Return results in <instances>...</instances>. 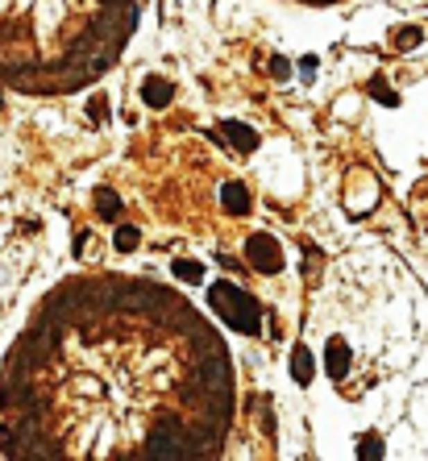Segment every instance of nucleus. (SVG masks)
I'll return each instance as SVG.
<instances>
[{
  "label": "nucleus",
  "mask_w": 428,
  "mask_h": 461,
  "mask_svg": "<svg viewBox=\"0 0 428 461\" xmlns=\"http://www.w3.org/2000/svg\"><path fill=\"white\" fill-rule=\"evenodd\" d=\"M208 304H212L216 316H221L229 329H237V333H258V329H262V308H258L241 287H233V283H216V287L208 291Z\"/></svg>",
  "instance_id": "f257e3e1"
},
{
  "label": "nucleus",
  "mask_w": 428,
  "mask_h": 461,
  "mask_svg": "<svg viewBox=\"0 0 428 461\" xmlns=\"http://www.w3.org/2000/svg\"><path fill=\"white\" fill-rule=\"evenodd\" d=\"M246 258H250V266H258L262 275H279V270H283V245H279L271 233H254V237L246 241Z\"/></svg>",
  "instance_id": "f03ea898"
},
{
  "label": "nucleus",
  "mask_w": 428,
  "mask_h": 461,
  "mask_svg": "<svg viewBox=\"0 0 428 461\" xmlns=\"http://www.w3.org/2000/svg\"><path fill=\"white\" fill-rule=\"evenodd\" d=\"M142 100H146L150 108H166V104L175 100V83L154 75V79H146V83H142Z\"/></svg>",
  "instance_id": "7ed1b4c3"
},
{
  "label": "nucleus",
  "mask_w": 428,
  "mask_h": 461,
  "mask_svg": "<svg viewBox=\"0 0 428 461\" xmlns=\"http://www.w3.org/2000/svg\"><path fill=\"white\" fill-rule=\"evenodd\" d=\"M325 370H329V379H345V370H350V345L345 341L325 345Z\"/></svg>",
  "instance_id": "20e7f679"
},
{
  "label": "nucleus",
  "mask_w": 428,
  "mask_h": 461,
  "mask_svg": "<svg viewBox=\"0 0 428 461\" xmlns=\"http://www.w3.org/2000/svg\"><path fill=\"white\" fill-rule=\"evenodd\" d=\"M221 137H229V141H233L241 154L258 146V133H254L250 125H241V121H225V125H221Z\"/></svg>",
  "instance_id": "39448f33"
},
{
  "label": "nucleus",
  "mask_w": 428,
  "mask_h": 461,
  "mask_svg": "<svg viewBox=\"0 0 428 461\" xmlns=\"http://www.w3.org/2000/svg\"><path fill=\"white\" fill-rule=\"evenodd\" d=\"M221 204H225L233 216H246V212H250V191H246L241 183H225V187H221Z\"/></svg>",
  "instance_id": "423d86ee"
},
{
  "label": "nucleus",
  "mask_w": 428,
  "mask_h": 461,
  "mask_svg": "<svg viewBox=\"0 0 428 461\" xmlns=\"http://www.w3.org/2000/svg\"><path fill=\"white\" fill-rule=\"evenodd\" d=\"M291 374H296V383H300V387H308V383H312V374H316V362H312V354H308L304 345H296V349H291Z\"/></svg>",
  "instance_id": "0eeeda50"
},
{
  "label": "nucleus",
  "mask_w": 428,
  "mask_h": 461,
  "mask_svg": "<svg viewBox=\"0 0 428 461\" xmlns=\"http://www.w3.org/2000/svg\"><path fill=\"white\" fill-rule=\"evenodd\" d=\"M96 212H100V220H117V216H121V200H117V191L100 187V191H96Z\"/></svg>",
  "instance_id": "6e6552de"
},
{
  "label": "nucleus",
  "mask_w": 428,
  "mask_h": 461,
  "mask_svg": "<svg viewBox=\"0 0 428 461\" xmlns=\"http://www.w3.org/2000/svg\"><path fill=\"white\" fill-rule=\"evenodd\" d=\"M171 270H175V279H183V283H200V279H204V266H200L196 258H175Z\"/></svg>",
  "instance_id": "1a4fd4ad"
},
{
  "label": "nucleus",
  "mask_w": 428,
  "mask_h": 461,
  "mask_svg": "<svg viewBox=\"0 0 428 461\" xmlns=\"http://www.w3.org/2000/svg\"><path fill=\"white\" fill-rule=\"evenodd\" d=\"M395 50H416L420 42H425V29H416V25H404V29H395Z\"/></svg>",
  "instance_id": "9d476101"
},
{
  "label": "nucleus",
  "mask_w": 428,
  "mask_h": 461,
  "mask_svg": "<svg viewBox=\"0 0 428 461\" xmlns=\"http://www.w3.org/2000/svg\"><path fill=\"white\" fill-rule=\"evenodd\" d=\"M137 241H142V233H137L133 225H121V229H117V250H121V254H133Z\"/></svg>",
  "instance_id": "9b49d317"
},
{
  "label": "nucleus",
  "mask_w": 428,
  "mask_h": 461,
  "mask_svg": "<svg viewBox=\"0 0 428 461\" xmlns=\"http://www.w3.org/2000/svg\"><path fill=\"white\" fill-rule=\"evenodd\" d=\"M358 458H366V461H379V458H383V441H379V433H366V437H362Z\"/></svg>",
  "instance_id": "f8f14e48"
},
{
  "label": "nucleus",
  "mask_w": 428,
  "mask_h": 461,
  "mask_svg": "<svg viewBox=\"0 0 428 461\" xmlns=\"http://www.w3.org/2000/svg\"><path fill=\"white\" fill-rule=\"evenodd\" d=\"M370 96H375L379 104H387V108H395V104H400V96H395V92H391L383 79H375V83H370Z\"/></svg>",
  "instance_id": "ddd939ff"
},
{
  "label": "nucleus",
  "mask_w": 428,
  "mask_h": 461,
  "mask_svg": "<svg viewBox=\"0 0 428 461\" xmlns=\"http://www.w3.org/2000/svg\"><path fill=\"white\" fill-rule=\"evenodd\" d=\"M104 116H108V100H104V96H92V100H87V121H92V125H104Z\"/></svg>",
  "instance_id": "4468645a"
},
{
  "label": "nucleus",
  "mask_w": 428,
  "mask_h": 461,
  "mask_svg": "<svg viewBox=\"0 0 428 461\" xmlns=\"http://www.w3.org/2000/svg\"><path fill=\"white\" fill-rule=\"evenodd\" d=\"M271 75H275V79H287V75H291V62H287V58H271Z\"/></svg>",
  "instance_id": "2eb2a0df"
}]
</instances>
